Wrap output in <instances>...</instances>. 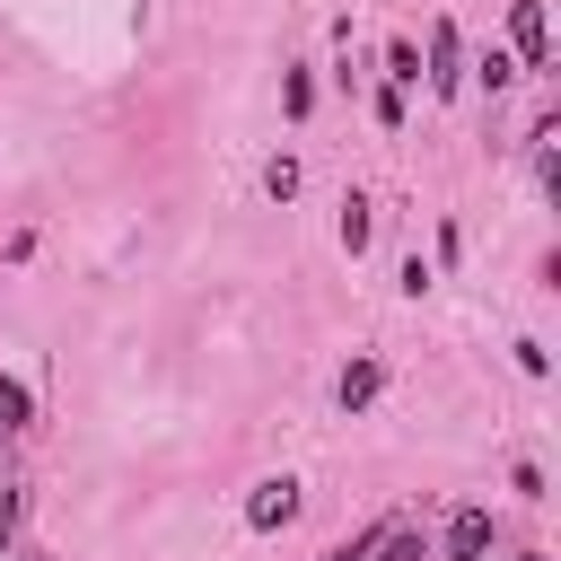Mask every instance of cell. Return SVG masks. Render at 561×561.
<instances>
[{
    "mask_svg": "<svg viewBox=\"0 0 561 561\" xmlns=\"http://www.w3.org/2000/svg\"><path fill=\"white\" fill-rule=\"evenodd\" d=\"M18 421H26V394H18V386H0V430H18Z\"/></svg>",
    "mask_w": 561,
    "mask_h": 561,
    "instance_id": "8",
    "label": "cell"
},
{
    "mask_svg": "<svg viewBox=\"0 0 561 561\" xmlns=\"http://www.w3.org/2000/svg\"><path fill=\"white\" fill-rule=\"evenodd\" d=\"M377 561H421V535H386V552Z\"/></svg>",
    "mask_w": 561,
    "mask_h": 561,
    "instance_id": "9",
    "label": "cell"
},
{
    "mask_svg": "<svg viewBox=\"0 0 561 561\" xmlns=\"http://www.w3.org/2000/svg\"><path fill=\"white\" fill-rule=\"evenodd\" d=\"M342 245H351V254H359V245H368V202H359V193H351V202H342Z\"/></svg>",
    "mask_w": 561,
    "mask_h": 561,
    "instance_id": "7",
    "label": "cell"
},
{
    "mask_svg": "<svg viewBox=\"0 0 561 561\" xmlns=\"http://www.w3.org/2000/svg\"><path fill=\"white\" fill-rule=\"evenodd\" d=\"M517 53L543 70V53H552V35H543V0H517Z\"/></svg>",
    "mask_w": 561,
    "mask_h": 561,
    "instance_id": "3",
    "label": "cell"
},
{
    "mask_svg": "<svg viewBox=\"0 0 561 561\" xmlns=\"http://www.w3.org/2000/svg\"><path fill=\"white\" fill-rule=\"evenodd\" d=\"M526 561H535V552H526Z\"/></svg>",
    "mask_w": 561,
    "mask_h": 561,
    "instance_id": "11",
    "label": "cell"
},
{
    "mask_svg": "<svg viewBox=\"0 0 561 561\" xmlns=\"http://www.w3.org/2000/svg\"><path fill=\"white\" fill-rule=\"evenodd\" d=\"M368 394H377V359H351L342 368V403H368Z\"/></svg>",
    "mask_w": 561,
    "mask_h": 561,
    "instance_id": "5",
    "label": "cell"
},
{
    "mask_svg": "<svg viewBox=\"0 0 561 561\" xmlns=\"http://www.w3.org/2000/svg\"><path fill=\"white\" fill-rule=\"evenodd\" d=\"M0 543H9V500H0Z\"/></svg>",
    "mask_w": 561,
    "mask_h": 561,
    "instance_id": "10",
    "label": "cell"
},
{
    "mask_svg": "<svg viewBox=\"0 0 561 561\" xmlns=\"http://www.w3.org/2000/svg\"><path fill=\"white\" fill-rule=\"evenodd\" d=\"M491 552V508H456V526H447V561H482Z\"/></svg>",
    "mask_w": 561,
    "mask_h": 561,
    "instance_id": "1",
    "label": "cell"
},
{
    "mask_svg": "<svg viewBox=\"0 0 561 561\" xmlns=\"http://www.w3.org/2000/svg\"><path fill=\"white\" fill-rule=\"evenodd\" d=\"M245 517H254V526H289V517H298V491H289V482H263V491L245 500Z\"/></svg>",
    "mask_w": 561,
    "mask_h": 561,
    "instance_id": "2",
    "label": "cell"
},
{
    "mask_svg": "<svg viewBox=\"0 0 561 561\" xmlns=\"http://www.w3.org/2000/svg\"><path fill=\"white\" fill-rule=\"evenodd\" d=\"M386 79L412 88V79H421V53H412V44H386Z\"/></svg>",
    "mask_w": 561,
    "mask_h": 561,
    "instance_id": "6",
    "label": "cell"
},
{
    "mask_svg": "<svg viewBox=\"0 0 561 561\" xmlns=\"http://www.w3.org/2000/svg\"><path fill=\"white\" fill-rule=\"evenodd\" d=\"M430 88H456V26L430 35Z\"/></svg>",
    "mask_w": 561,
    "mask_h": 561,
    "instance_id": "4",
    "label": "cell"
}]
</instances>
